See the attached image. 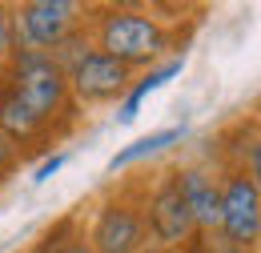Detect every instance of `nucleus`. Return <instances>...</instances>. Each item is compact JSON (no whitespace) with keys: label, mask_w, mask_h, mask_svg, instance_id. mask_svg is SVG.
Here are the masks:
<instances>
[{"label":"nucleus","mask_w":261,"mask_h":253,"mask_svg":"<svg viewBox=\"0 0 261 253\" xmlns=\"http://www.w3.org/2000/svg\"><path fill=\"white\" fill-rule=\"evenodd\" d=\"M197 20L181 29V20L169 24L161 16H153L149 8L100 4V8H89V44L137 72V68H153V64H165L177 53H185Z\"/></svg>","instance_id":"nucleus-1"},{"label":"nucleus","mask_w":261,"mask_h":253,"mask_svg":"<svg viewBox=\"0 0 261 253\" xmlns=\"http://www.w3.org/2000/svg\"><path fill=\"white\" fill-rule=\"evenodd\" d=\"M4 85L29 105V113L53 133V141H65L76 129L81 109H76V100L68 93V77L57 57L16 48L8 68H4Z\"/></svg>","instance_id":"nucleus-2"},{"label":"nucleus","mask_w":261,"mask_h":253,"mask_svg":"<svg viewBox=\"0 0 261 253\" xmlns=\"http://www.w3.org/2000/svg\"><path fill=\"white\" fill-rule=\"evenodd\" d=\"M153 173H137L117 181L113 189H105L93 201L89 225L81 229L85 245L93 253H141L149 245V229H145V193H149Z\"/></svg>","instance_id":"nucleus-3"},{"label":"nucleus","mask_w":261,"mask_h":253,"mask_svg":"<svg viewBox=\"0 0 261 253\" xmlns=\"http://www.w3.org/2000/svg\"><path fill=\"white\" fill-rule=\"evenodd\" d=\"M61 68L68 77V93L76 100V109H105V105H117L125 100V93L133 89V68H125L121 61L105 57L100 48L89 44V29L81 36H72L65 48L53 53Z\"/></svg>","instance_id":"nucleus-4"},{"label":"nucleus","mask_w":261,"mask_h":253,"mask_svg":"<svg viewBox=\"0 0 261 253\" xmlns=\"http://www.w3.org/2000/svg\"><path fill=\"white\" fill-rule=\"evenodd\" d=\"M12 8V40L24 53H57L89 29V4L76 0H24Z\"/></svg>","instance_id":"nucleus-5"},{"label":"nucleus","mask_w":261,"mask_h":253,"mask_svg":"<svg viewBox=\"0 0 261 253\" xmlns=\"http://www.w3.org/2000/svg\"><path fill=\"white\" fill-rule=\"evenodd\" d=\"M221 193H217V229L213 237L225 245L241 249H257L261 241V185L253 173L245 169H221Z\"/></svg>","instance_id":"nucleus-6"},{"label":"nucleus","mask_w":261,"mask_h":253,"mask_svg":"<svg viewBox=\"0 0 261 253\" xmlns=\"http://www.w3.org/2000/svg\"><path fill=\"white\" fill-rule=\"evenodd\" d=\"M145 229H149V245H157V249H181V245H189L197 237L193 217H189L185 197H181L177 165L149 177V193H145Z\"/></svg>","instance_id":"nucleus-7"},{"label":"nucleus","mask_w":261,"mask_h":253,"mask_svg":"<svg viewBox=\"0 0 261 253\" xmlns=\"http://www.w3.org/2000/svg\"><path fill=\"white\" fill-rule=\"evenodd\" d=\"M177 181H181V197H185V209L193 217L197 237H213V229H217V193H221L217 169L205 165V161L177 165Z\"/></svg>","instance_id":"nucleus-8"},{"label":"nucleus","mask_w":261,"mask_h":253,"mask_svg":"<svg viewBox=\"0 0 261 253\" xmlns=\"http://www.w3.org/2000/svg\"><path fill=\"white\" fill-rule=\"evenodd\" d=\"M181 68H185V57H173V61H165V64L145 68V77H141V81H133V89L125 93L121 109H117V121H121V125H133V121H137V113H141V100H145L149 93H157L165 81H173Z\"/></svg>","instance_id":"nucleus-9"},{"label":"nucleus","mask_w":261,"mask_h":253,"mask_svg":"<svg viewBox=\"0 0 261 253\" xmlns=\"http://www.w3.org/2000/svg\"><path fill=\"white\" fill-rule=\"evenodd\" d=\"M181 137H185V129H181V125L157 129V133H149V137H141V141L125 145L121 153H113V161H109V173H117V169H129V165H137V161H149V157H157V153H165L169 145H177Z\"/></svg>","instance_id":"nucleus-10"},{"label":"nucleus","mask_w":261,"mask_h":253,"mask_svg":"<svg viewBox=\"0 0 261 253\" xmlns=\"http://www.w3.org/2000/svg\"><path fill=\"white\" fill-rule=\"evenodd\" d=\"M12 53H16V40H12V8L0 4V77H4V68L12 61Z\"/></svg>","instance_id":"nucleus-11"},{"label":"nucleus","mask_w":261,"mask_h":253,"mask_svg":"<svg viewBox=\"0 0 261 253\" xmlns=\"http://www.w3.org/2000/svg\"><path fill=\"white\" fill-rule=\"evenodd\" d=\"M16 169H20V153H16L12 141L0 133V185H8V181L16 177Z\"/></svg>","instance_id":"nucleus-12"},{"label":"nucleus","mask_w":261,"mask_h":253,"mask_svg":"<svg viewBox=\"0 0 261 253\" xmlns=\"http://www.w3.org/2000/svg\"><path fill=\"white\" fill-rule=\"evenodd\" d=\"M65 161H68V153H53V157H44L33 169V181H36V185H40V181H48L53 173H61V169H65Z\"/></svg>","instance_id":"nucleus-13"},{"label":"nucleus","mask_w":261,"mask_h":253,"mask_svg":"<svg viewBox=\"0 0 261 253\" xmlns=\"http://www.w3.org/2000/svg\"><path fill=\"white\" fill-rule=\"evenodd\" d=\"M205 249L209 253H257V249H241V245H225V241H217V237H205Z\"/></svg>","instance_id":"nucleus-14"},{"label":"nucleus","mask_w":261,"mask_h":253,"mask_svg":"<svg viewBox=\"0 0 261 253\" xmlns=\"http://www.w3.org/2000/svg\"><path fill=\"white\" fill-rule=\"evenodd\" d=\"M177 253H209V249H205V237H193L189 245H181Z\"/></svg>","instance_id":"nucleus-15"},{"label":"nucleus","mask_w":261,"mask_h":253,"mask_svg":"<svg viewBox=\"0 0 261 253\" xmlns=\"http://www.w3.org/2000/svg\"><path fill=\"white\" fill-rule=\"evenodd\" d=\"M65 253H93L89 249V245H85V237H81V233H76V237H72V241H68V249Z\"/></svg>","instance_id":"nucleus-16"},{"label":"nucleus","mask_w":261,"mask_h":253,"mask_svg":"<svg viewBox=\"0 0 261 253\" xmlns=\"http://www.w3.org/2000/svg\"><path fill=\"white\" fill-rule=\"evenodd\" d=\"M141 253H177V249H157V245H145Z\"/></svg>","instance_id":"nucleus-17"}]
</instances>
